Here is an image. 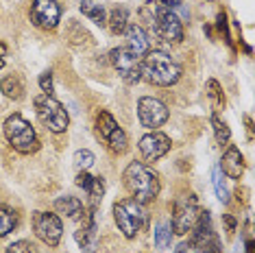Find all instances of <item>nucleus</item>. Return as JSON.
<instances>
[{
  "label": "nucleus",
  "mask_w": 255,
  "mask_h": 253,
  "mask_svg": "<svg viewBox=\"0 0 255 253\" xmlns=\"http://www.w3.org/2000/svg\"><path fill=\"white\" fill-rule=\"evenodd\" d=\"M140 26L148 28L159 42L179 44L183 42V22L170 7L161 4L159 0H146L137 11ZM146 31V33H148Z\"/></svg>",
  "instance_id": "1"
},
{
  "label": "nucleus",
  "mask_w": 255,
  "mask_h": 253,
  "mask_svg": "<svg viewBox=\"0 0 255 253\" xmlns=\"http://www.w3.org/2000/svg\"><path fill=\"white\" fill-rule=\"evenodd\" d=\"M140 74L142 79L150 85L157 88H170L175 85L183 74V68L172 55H168L166 50L153 48L140 59Z\"/></svg>",
  "instance_id": "2"
},
{
  "label": "nucleus",
  "mask_w": 255,
  "mask_h": 253,
  "mask_svg": "<svg viewBox=\"0 0 255 253\" xmlns=\"http://www.w3.org/2000/svg\"><path fill=\"white\" fill-rule=\"evenodd\" d=\"M123 183L129 190L131 199H135L142 205L153 203L159 197V190H161L159 175L144 162H131L127 166L123 172Z\"/></svg>",
  "instance_id": "3"
},
{
  "label": "nucleus",
  "mask_w": 255,
  "mask_h": 253,
  "mask_svg": "<svg viewBox=\"0 0 255 253\" xmlns=\"http://www.w3.org/2000/svg\"><path fill=\"white\" fill-rule=\"evenodd\" d=\"M2 133L11 144V148L22 155H31L39 148V137L35 133V129H33V125L28 123L22 114H11V116L4 120Z\"/></svg>",
  "instance_id": "4"
},
{
  "label": "nucleus",
  "mask_w": 255,
  "mask_h": 253,
  "mask_svg": "<svg viewBox=\"0 0 255 253\" xmlns=\"http://www.w3.org/2000/svg\"><path fill=\"white\" fill-rule=\"evenodd\" d=\"M114 221L118 229L123 232L125 238H135L142 232V227L146 225V212H144L142 203H137L135 199L127 197L114 205Z\"/></svg>",
  "instance_id": "5"
},
{
  "label": "nucleus",
  "mask_w": 255,
  "mask_h": 253,
  "mask_svg": "<svg viewBox=\"0 0 255 253\" xmlns=\"http://www.w3.org/2000/svg\"><path fill=\"white\" fill-rule=\"evenodd\" d=\"M35 105V114L46 129L50 133H63V131L70 126V116H68L66 107L55 99L53 94H39L33 101Z\"/></svg>",
  "instance_id": "6"
},
{
  "label": "nucleus",
  "mask_w": 255,
  "mask_h": 253,
  "mask_svg": "<svg viewBox=\"0 0 255 253\" xmlns=\"http://www.w3.org/2000/svg\"><path fill=\"white\" fill-rule=\"evenodd\" d=\"M96 133L114 153L123 155V153H127V148H129V140H127V133L123 131V126H120L118 120L109 112H105V109L96 116Z\"/></svg>",
  "instance_id": "7"
},
{
  "label": "nucleus",
  "mask_w": 255,
  "mask_h": 253,
  "mask_svg": "<svg viewBox=\"0 0 255 253\" xmlns=\"http://www.w3.org/2000/svg\"><path fill=\"white\" fill-rule=\"evenodd\" d=\"M199 199L194 197V194H181L175 205H172V232L177 236H185L192 229V225L196 223V218H199Z\"/></svg>",
  "instance_id": "8"
},
{
  "label": "nucleus",
  "mask_w": 255,
  "mask_h": 253,
  "mask_svg": "<svg viewBox=\"0 0 255 253\" xmlns=\"http://www.w3.org/2000/svg\"><path fill=\"white\" fill-rule=\"evenodd\" d=\"M109 61H112V66L118 70V74L123 77L125 83L135 85L142 79V74H140V57L133 53L129 46L112 48V53H109Z\"/></svg>",
  "instance_id": "9"
},
{
  "label": "nucleus",
  "mask_w": 255,
  "mask_h": 253,
  "mask_svg": "<svg viewBox=\"0 0 255 253\" xmlns=\"http://www.w3.org/2000/svg\"><path fill=\"white\" fill-rule=\"evenodd\" d=\"M168 116H170V112H168L164 101L155 99V96H142L137 101V120L144 129L157 131L161 125H166Z\"/></svg>",
  "instance_id": "10"
},
{
  "label": "nucleus",
  "mask_w": 255,
  "mask_h": 253,
  "mask_svg": "<svg viewBox=\"0 0 255 253\" xmlns=\"http://www.w3.org/2000/svg\"><path fill=\"white\" fill-rule=\"evenodd\" d=\"M33 232L44 245L57 247L63 236V223L53 212H33Z\"/></svg>",
  "instance_id": "11"
},
{
  "label": "nucleus",
  "mask_w": 255,
  "mask_h": 253,
  "mask_svg": "<svg viewBox=\"0 0 255 253\" xmlns=\"http://www.w3.org/2000/svg\"><path fill=\"white\" fill-rule=\"evenodd\" d=\"M31 22L42 31H55L61 20V7L57 0H33L28 9Z\"/></svg>",
  "instance_id": "12"
},
{
  "label": "nucleus",
  "mask_w": 255,
  "mask_h": 253,
  "mask_svg": "<svg viewBox=\"0 0 255 253\" xmlns=\"http://www.w3.org/2000/svg\"><path fill=\"white\" fill-rule=\"evenodd\" d=\"M137 148H140L142 157L146 162H157L172 148V140L166 133H161V131H150V133L140 137Z\"/></svg>",
  "instance_id": "13"
},
{
  "label": "nucleus",
  "mask_w": 255,
  "mask_h": 253,
  "mask_svg": "<svg viewBox=\"0 0 255 253\" xmlns=\"http://www.w3.org/2000/svg\"><path fill=\"white\" fill-rule=\"evenodd\" d=\"M79 221H81V225H79L77 232H74V240L79 243V247H81V251H83V253H96L98 234H96L94 212H92V210H85L83 216H81Z\"/></svg>",
  "instance_id": "14"
},
{
  "label": "nucleus",
  "mask_w": 255,
  "mask_h": 253,
  "mask_svg": "<svg viewBox=\"0 0 255 253\" xmlns=\"http://www.w3.org/2000/svg\"><path fill=\"white\" fill-rule=\"evenodd\" d=\"M220 170L229 179H240L245 175V157H242L240 148L234 144L227 146V151L223 153V159H220Z\"/></svg>",
  "instance_id": "15"
},
{
  "label": "nucleus",
  "mask_w": 255,
  "mask_h": 253,
  "mask_svg": "<svg viewBox=\"0 0 255 253\" xmlns=\"http://www.w3.org/2000/svg\"><path fill=\"white\" fill-rule=\"evenodd\" d=\"M125 35H127V46H129L140 59L150 50V35L146 33V28H142L140 24H135V22L129 24L125 28Z\"/></svg>",
  "instance_id": "16"
},
{
  "label": "nucleus",
  "mask_w": 255,
  "mask_h": 253,
  "mask_svg": "<svg viewBox=\"0 0 255 253\" xmlns=\"http://www.w3.org/2000/svg\"><path fill=\"white\" fill-rule=\"evenodd\" d=\"M55 210L57 214H63L66 218H70V221H79L81 216H83V203H81V199L72 197V194H63V197H59L55 201Z\"/></svg>",
  "instance_id": "17"
},
{
  "label": "nucleus",
  "mask_w": 255,
  "mask_h": 253,
  "mask_svg": "<svg viewBox=\"0 0 255 253\" xmlns=\"http://www.w3.org/2000/svg\"><path fill=\"white\" fill-rule=\"evenodd\" d=\"M0 92H2L9 101H22L26 88H24V81H22L20 74H7V77L0 81Z\"/></svg>",
  "instance_id": "18"
},
{
  "label": "nucleus",
  "mask_w": 255,
  "mask_h": 253,
  "mask_svg": "<svg viewBox=\"0 0 255 253\" xmlns=\"http://www.w3.org/2000/svg\"><path fill=\"white\" fill-rule=\"evenodd\" d=\"M107 26L114 35L125 33V28L129 26V9L127 7H114L112 13H109V18H107Z\"/></svg>",
  "instance_id": "19"
},
{
  "label": "nucleus",
  "mask_w": 255,
  "mask_h": 253,
  "mask_svg": "<svg viewBox=\"0 0 255 253\" xmlns=\"http://www.w3.org/2000/svg\"><path fill=\"white\" fill-rule=\"evenodd\" d=\"M79 11L83 15H88V18L94 22V24H98V26H105L107 24V13H105V7H103V4L83 0V2H81V7H79Z\"/></svg>",
  "instance_id": "20"
},
{
  "label": "nucleus",
  "mask_w": 255,
  "mask_h": 253,
  "mask_svg": "<svg viewBox=\"0 0 255 253\" xmlns=\"http://www.w3.org/2000/svg\"><path fill=\"white\" fill-rule=\"evenodd\" d=\"M15 227H18V214H15V210L0 203V238L9 236Z\"/></svg>",
  "instance_id": "21"
},
{
  "label": "nucleus",
  "mask_w": 255,
  "mask_h": 253,
  "mask_svg": "<svg viewBox=\"0 0 255 253\" xmlns=\"http://www.w3.org/2000/svg\"><path fill=\"white\" fill-rule=\"evenodd\" d=\"M212 129H214V137H216L218 144L220 146H227L229 140H231V131H229L227 123H225L220 116H216V114L212 116Z\"/></svg>",
  "instance_id": "22"
},
{
  "label": "nucleus",
  "mask_w": 255,
  "mask_h": 253,
  "mask_svg": "<svg viewBox=\"0 0 255 253\" xmlns=\"http://www.w3.org/2000/svg\"><path fill=\"white\" fill-rule=\"evenodd\" d=\"M170 240H172L170 223L159 221L157 225H155V247H157V249H168V247H170Z\"/></svg>",
  "instance_id": "23"
},
{
  "label": "nucleus",
  "mask_w": 255,
  "mask_h": 253,
  "mask_svg": "<svg viewBox=\"0 0 255 253\" xmlns=\"http://www.w3.org/2000/svg\"><path fill=\"white\" fill-rule=\"evenodd\" d=\"M68 39H70L72 46H85V44H90L92 37L77 20H70V26H68Z\"/></svg>",
  "instance_id": "24"
},
{
  "label": "nucleus",
  "mask_w": 255,
  "mask_h": 253,
  "mask_svg": "<svg viewBox=\"0 0 255 253\" xmlns=\"http://www.w3.org/2000/svg\"><path fill=\"white\" fill-rule=\"evenodd\" d=\"M205 92L210 96L214 109H225V92H223V85H220L216 79H210L205 83Z\"/></svg>",
  "instance_id": "25"
},
{
  "label": "nucleus",
  "mask_w": 255,
  "mask_h": 253,
  "mask_svg": "<svg viewBox=\"0 0 255 253\" xmlns=\"http://www.w3.org/2000/svg\"><path fill=\"white\" fill-rule=\"evenodd\" d=\"M212 183H214V190H216V197H218L220 203H229V190H227V183L223 179L220 166H214L212 168Z\"/></svg>",
  "instance_id": "26"
},
{
  "label": "nucleus",
  "mask_w": 255,
  "mask_h": 253,
  "mask_svg": "<svg viewBox=\"0 0 255 253\" xmlns=\"http://www.w3.org/2000/svg\"><path fill=\"white\" fill-rule=\"evenodd\" d=\"M88 197H90V210L94 212L98 205H101L103 197H105V179H103V177H94V181H92V188H90Z\"/></svg>",
  "instance_id": "27"
},
{
  "label": "nucleus",
  "mask_w": 255,
  "mask_h": 253,
  "mask_svg": "<svg viewBox=\"0 0 255 253\" xmlns=\"http://www.w3.org/2000/svg\"><path fill=\"white\" fill-rule=\"evenodd\" d=\"M94 153L88 151V148H81V151L74 153V166H77L79 170H88L92 164H94Z\"/></svg>",
  "instance_id": "28"
},
{
  "label": "nucleus",
  "mask_w": 255,
  "mask_h": 253,
  "mask_svg": "<svg viewBox=\"0 0 255 253\" xmlns=\"http://www.w3.org/2000/svg\"><path fill=\"white\" fill-rule=\"evenodd\" d=\"M4 253H37L35 245L31 243V240H15L13 245L7 247V251Z\"/></svg>",
  "instance_id": "29"
},
{
  "label": "nucleus",
  "mask_w": 255,
  "mask_h": 253,
  "mask_svg": "<svg viewBox=\"0 0 255 253\" xmlns=\"http://www.w3.org/2000/svg\"><path fill=\"white\" fill-rule=\"evenodd\" d=\"M194 253H223V247H220V240L218 236H214V238H210L207 243L199 245L196 249H192Z\"/></svg>",
  "instance_id": "30"
},
{
  "label": "nucleus",
  "mask_w": 255,
  "mask_h": 253,
  "mask_svg": "<svg viewBox=\"0 0 255 253\" xmlns=\"http://www.w3.org/2000/svg\"><path fill=\"white\" fill-rule=\"evenodd\" d=\"M39 88L44 94H53V72L50 70H44L39 74Z\"/></svg>",
  "instance_id": "31"
},
{
  "label": "nucleus",
  "mask_w": 255,
  "mask_h": 253,
  "mask_svg": "<svg viewBox=\"0 0 255 253\" xmlns=\"http://www.w3.org/2000/svg\"><path fill=\"white\" fill-rule=\"evenodd\" d=\"M92 181H94V177H92L88 170H79V175H77V186H79L81 190H85V192H90Z\"/></svg>",
  "instance_id": "32"
},
{
  "label": "nucleus",
  "mask_w": 255,
  "mask_h": 253,
  "mask_svg": "<svg viewBox=\"0 0 255 253\" xmlns=\"http://www.w3.org/2000/svg\"><path fill=\"white\" fill-rule=\"evenodd\" d=\"M216 26H218V31L225 35V39L229 42V28H227V15L225 13H218V18H216Z\"/></svg>",
  "instance_id": "33"
},
{
  "label": "nucleus",
  "mask_w": 255,
  "mask_h": 253,
  "mask_svg": "<svg viewBox=\"0 0 255 253\" xmlns=\"http://www.w3.org/2000/svg\"><path fill=\"white\" fill-rule=\"evenodd\" d=\"M223 223H225V227H227L229 234L236 232V225H238V223H236V218L231 216V214H223Z\"/></svg>",
  "instance_id": "34"
},
{
  "label": "nucleus",
  "mask_w": 255,
  "mask_h": 253,
  "mask_svg": "<svg viewBox=\"0 0 255 253\" xmlns=\"http://www.w3.org/2000/svg\"><path fill=\"white\" fill-rule=\"evenodd\" d=\"M4 63H7V46L0 42V68H4Z\"/></svg>",
  "instance_id": "35"
},
{
  "label": "nucleus",
  "mask_w": 255,
  "mask_h": 253,
  "mask_svg": "<svg viewBox=\"0 0 255 253\" xmlns=\"http://www.w3.org/2000/svg\"><path fill=\"white\" fill-rule=\"evenodd\" d=\"M190 251H192V247H190L188 243H181V245H179L177 249H175V253H190Z\"/></svg>",
  "instance_id": "36"
},
{
  "label": "nucleus",
  "mask_w": 255,
  "mask_h": 253,
  "mask_svg": "<svg viewBox=\"0 0 255 253\" xmlns=\"http://www.w3.org/2000/svg\"><path fill=\"white\" fill-rule=\"evenodd\" d=\"M161 4H166V7H170V9H175V7H179L181 4V0H159Z\"/></svg>",
  "instance_id": "37"
},
{
  "label": "nucleus",
  "mask_w": 255,
  "mask_h": 253,
  "mask_svg": "<svg viewBox=\"0 0 255 253\" xmlns=\"http://www.w3.org/2000/svg\"><path fill=\"white\" fill-rule=\"evenodd\" d=\"M245 249H247V253H255V243H253V238H251V236H249V238H247Z\"/></svg>",
  "instance_id": "38"
}]
</instances>
